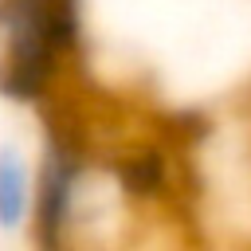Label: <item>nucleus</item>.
I'll return each mask as SVG.
<instances>
[{"instance_id":"1","label":"nucleus","mask_w":251,"mask_h":251,"mask_svg":"<svg viewBox=\"0 0 251 251\" xmlns=\"http://www.w3.org/2000/svg\"><path fill=\"white\" fill-rule=\"evenodd\" d=\"M0 27H4L0 86L8 98H35L55 59L75 43L78 31L75 0H4Z\"/></svg>"},{"instance_id":"2","label":"nucleus","mask_w":251,"mask_h":251,"mask_svg":"<svg viewBox=\"0 0 251 251\" xmlns=\"http://www.w3.org/2000/svg\"><path fill=\"white\" fill-rule=\"evenodd\" d=\"M75 188H78V157L55 141L47 153H43V173H39V239L43 243H55L59 239V227L67 224V212L75 204Z\"/></svg>"},{"instance_id":"3","label":"nucleus","mask_w":251,"mask_h":251,"mask_svg":"<svg viewBox=\"0 0 251 251\" xmlns=\"http://www.w3.org/2000/svg\"><path fill=\"white\" fill-rule=\"evenodd\" d=\"M27 169L16 149H0V227H16L27 212Z\"/></svg>"}]
</instances>
